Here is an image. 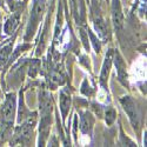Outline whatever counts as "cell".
<instances>
[{"instance_id": "obj_7", "label": "cell", "mask_w": 147, "mask_h": 147, "mask_svg": "<svg viewBox=\"0 0 147 147\" xmlns=\"http://www.w3.org/2000/svg\"><path fill=\"white\" fill-rule=\"evenodd\" d=\"M112 60H113V50H109L108 53L106 54L105 60H104L102 68H101V73H100V82H101V85H104L105 87H106V82H107V80H108L109 72H111Z\"/></svg>"}, {"instance_id": "obj_9", "label": "cell", "mask_w": 147, "mask_h": 147, "mask_svg": "<svg viewBox=\"0 0 147 147\" xmlns=\"http://www.w3.org/2000/svg\"><path fill=\"white\" fill-rule=\"evenodd\" d=\"M94 27H95V31L98 32L100 38H102L104 40H107L109 39V32H108V26L107 24L105 22L104 19L101 18H96L94 20Z\"/></svg>"}, {"instance_id": "obj_13", "label": "cell", "mask_w": 147, "mask_h": 147, "mask_svg": "<svg viewBox=\"0 0 147 147\" xmlns=\"http://www.w3.org/2000/svg\"><path fill=\"white\" fill-rule=\"evenodd\" d=\"M38 68H39V61H33L32 66H31V71H30V76L35 77L36 72H38Z\"/></svg>"}, {"instance_id": "obj_11", "label": "cell", "mask_w": 147, "mask_h": 147, "mask_svg": "<svg viewBox=\"0 0 147 147\" xmlns=\"http://www.w3.org/2000/svg\"><path fill=\"white\" fill-rule=\"evenodd\" d=\"M115 117H117L115 109L112 108V107H107L106 111H105V119H106L107 125H112L114 122V120H115Z\"/></svg>"}, {"instance_id": "obj_12", "label": "cell", "mask_w": 147, "mask_h": 147, "mask_svg": "<svg viewBox=\"0 0 147 147\" xmlns=\"http://www.w3.org/2000/svg\"><path fill=\"white\" fill-rule=\"evenodd\" d=\"M87 34L91 36V40H92V44H93V46H94V50H95V52L96 53H99L100 52V50H101V44H100V41H99V39L96 38V36L88 30L87 31Z\"/></svg>"}, {"instance_id": "obj_10", "label": "cell", "mask_w": 147, "mask_h": 147, "mask_svg": "<svg viewBox=\"0 0 147 147\" xmlns=\"http://www.w3.org/2000/svg\"><path fill=\"white\" fill-rule=\"evenodd\" d=\"M19 20H20V14L19 13H16L12 16L6 22H5V25H4V31L6 34H11V33H13L17 28V26L19 25Z\"/></svg>"}, {"instance_id": "obj_3", "label": "cell", "mask_w": 147, "mask_h": 147, "mask_svg": "<svg viewBox=\"0 0 147 147\" xmlns=\"http://www.w3.org/2000/svg\"><path fill=\"white\" fill-rule=\"evenodd\" d=\"M44 9H45V1L44 0H36L34 4V7H33V11H32L30 25H28V30H27V36L34 33L36 25H38V22L40 21L41 17L44 14Z\"/></svg>"}, {"instance_id": "obj_8", "label": "cell", "mask_w": 147, "mask_h": 147, "mask_svg": "<svg viewBox=\"0 0 147 147\" xmlns=\"http://www.w3.org/2000/svg\"><path fill=\"white\" fill-rule=\"evenodd\" d=\"M71 106V95L66 88H64L60 92V111L63 114V119L66 118Z\"/></svg>"}, {"instance_id": "obj_5", "label": "cell", "mask_w": 147, "mask_h": 147, "mask_svg": "<svg viewBox=\"0 0 147 147\" xmlns=\"http://www.w3.org/2000/svg\"><path fill=\"white\" fill-rule=\"evenodd\" d=\"M112 19L115 30H120L124 26V14L121 11L120 0H113L112 1Z\"/></svg>"}, {"instance_id": "obj_1", "label": "cell", "mask_w": 147, "mask_h": 147, "mask_svg": "<svg viewBox=\"0 0 147 147\" xmlns=\"http://www.w3.org/2000/svg\"><path fill=\"white\" fill-rule=\"evenodd\" d=\"M120 102H121L122 107H124L126 114L128 115V119L131 121L132 126L136 129H139V127L141 125V117H140L139 109H138L136 102L133 101L131 96H122L120 99Z\"/></svg>"}, {"instance_id": "obj_4", "label": "cell", "mask_w": 147, "mask_h": 147, "mask_svg": "<svg viewBox=\"0 0 147 147\" xmlns=\"http://www.w3.org/2000/svg\"><path fill=\"white\" fill-rule=\"evenodd\" d=\"M113 61H114V65H115V68H117V74H118V79L119 81L124 85V86H127V68H126V64L124 59H122L121 54L115 51L114 52V58H113Z\"/></svg>"}, {"instance_id": "obj_2", "label": "cell", "mask_w": 147, "mask_h": 147, "mask_svg": "<svg viewBox=\"0 0 147 147\" xmlns=\"http://www.w3.org/2000/svg\"><path fill=\"white\" fill-rule=\"evenodd\" d=\"M16 108H17V99L13 93L7 94L6 100L1 107V119L6 124H12L16 117Z\"/></svg>"}, {"instance_id": "obj_6", "label": "cell", "mask_w": 147, "mask_h": 147, "mask_svg": "<svg viewBox=\"0 0 147 147\" xmlns=\"http://www.w3.org/2000/svg\"><path fill=\"white\" fill-rule=\"evenodd\" d=\"M93 125H94V118L93 115L88 112L85 111L80 113V129L84 134H92V129H93Z\"/></svg>"}]
</instances>
